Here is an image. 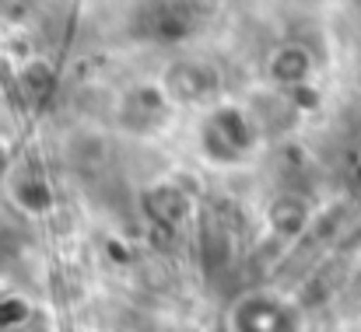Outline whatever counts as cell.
<instances>
[{
    "label": "cell",
    "instance_id": "obj_5",
    "mask_svg": "<svg viewBox=\"0 0 361 332\" xmlns=\"http://www.w3.org/2000/svg\"><path fill=\"white\" fill-rule=\"evenodd\" d=\"M267 224H270V231H274L277 238L291 241V238H298V234L305 231V224H309V203H305L302 196H295V193H281V196L270 200V207H267Z\"/></svg>",
    "mask_w": 361,
    "mask_h": 332
},
{
    "label": "cell",
    "instance_id": "obj_1",
    "mask_svg": "<svg viewBox=\"0 0 361 332\" xmlns=\"http://www.w3.org/2000/svg\"><path fill=\"white\" fill-rule=\"evenodd\" d=\"M161 91L169 95L172 109L197 106V109H218L221 102V74L204 60H179L161 74Z\"/></svg>",
    "mask_w": 361,
    "mask_h": 332
},
{
    "label": "cell",
    "instance_id": "obj_3",
    "mask_svg": "<svg viewBox=\"0 0 361 332\" xmlns=\"http://www.w3.org/2000/svg\"><path fill=\"white\" fill-rule=\"evenodd\" d=\"M172 119V102L161 91L158 81H140L130 91H123L116 102V122L123 129L137 133V136H154L169 126Z\"/></svg>",
    "mask_w": 361,
    "mask_h": 332
},
{
    "label": "cell",
    "instance_id": "obj_4",
    "mask_svg": "<svg viewBox=\"0 0 361 332\" xmlns=\"http://www.w3.org/2000/svg\"><path fill=\"white\" fill-rule=\"evenodd\" d=\"M316 63H312V53L298 42H284L270 53L267 60V77L277 84V88H298L312 77Z\"/></svg>",
    "mask_w": 361,
    "mask_h": 332
},
{
    "label": "cell",
    "instance_id": "obj_2",
    "mask_svg": "<svg viewBox=\"0 0 361 332\" xmlns=\"http://www.w3.org/2000/svg\"><path fill=\"white\" fill-rule=\"evenodd\" d=\"M256 129L259 126L249 119V112L218 106L204 122V151L211 154V161H242L256 140Z\"/></svg>",
    "mask_w": 361,
    "mask_h": 332
}]
</instances>
